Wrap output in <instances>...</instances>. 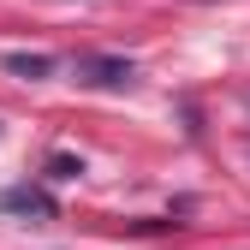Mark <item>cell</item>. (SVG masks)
Masks as SVG:
<instances>
[{
  "instance_id": "cell-1",
  "label": "cell",
  "mask_w": 250,
  "mask_h": 250,
  "mask_svg": "<svg viewBox=\"0 0 250 250\" xmlns=\"http://www.w3.org/2000/svg\"><path fill=\"white\" fill-rule=\"evenodd\" d=\"M78 78H83V83H102V89H125V83H131V60L83 54V60H78Z\"/></svg>"
},
{
  "instance_id": "cell-2",
  "label": "cell",
  "mask_w": 250,
  "mask_h": 250,
  "mask_svg": "<svg viewBox=\"0 0 250 250\" xmlns=\"http://www.w3.org/2000/svg\"><path fill=\"white\" fill-rule=\"evenodd\" d=\"M0 208H6V214H36V221H54V197L36 191V185H12V191H0Z\"/></svg>"
},
{
  "instance_id": "cell-3",
  "label": "cell",
  "mask_w": 250,
  "mask_h": 250,
  "mask_svg": "<svg viewBox=\"0 0 250 250\" xmlns=\"http://www.w3.org/2000/svg\"><path fill=\"white\" fill-rule=\"evenodd\" d=\"M48 66H54L48 54H6V72H12V78H42Z\"/></svg>"
}]
</instances>
